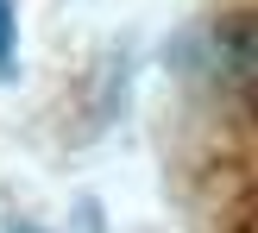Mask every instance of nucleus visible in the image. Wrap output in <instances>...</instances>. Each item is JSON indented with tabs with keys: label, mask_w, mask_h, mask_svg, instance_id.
Instances as JSON below:
<instances>
[{
	"label": "nucleus",
	"mask_w": 258,
	"mask_h": 233,
	"mask_svg": "<svg viewBox=\"0 0 258 233\" xmlns=\"http://www.w3.org/2000/svg\"><path fill=\"white\" fill-rule=\"evenodd\" d=\"M208 44H214L208 57H214V70H221V82L233 88V101L258 120V7L227 13L208 32Z\"/></svg>",
	"instance_id": "f257e3e1"
},
{
	"label": "nucleus",
	"mask_w": 258,
	"mask_h": 233,
	"mask_svg": "<svg viewBox=\"0 0 258 233\" xmlns=\"http://www.w3.org/2000/svg\"><path fill=\"white\" fill-rule=\"evenodd\" d=\"M13 50H19V19L13 0H0V82H13Z\"/></svg>",
	"instance_id": "f03ea898"
},
{
	"label": "nucleus",
	"mask_w": 258,
	"mask_h": 233,
	"mask_svg": "<svg viewBox=\"0 0 258 233\" xmlns=\"http://www.w3.org/2000/svg\"><path fill=\"white\" fill-rule=\"evenodd\" d=\"M7 233H44V227H32V221H25V227H7Z\"/></svg>",
	"instance_id": "7ed1b4c3"
}]
</instances>
